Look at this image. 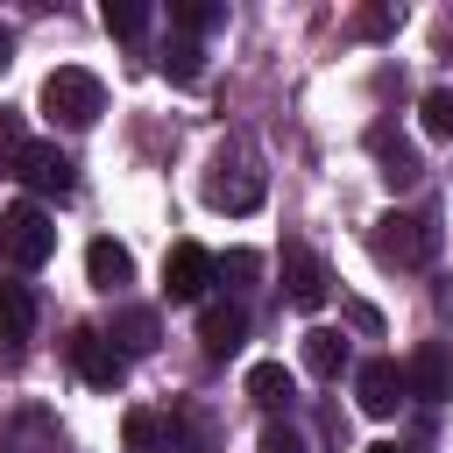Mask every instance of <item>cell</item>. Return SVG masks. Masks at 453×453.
I'll list each match as a JSON object with an SVG mask.
<instances>
[{"label": "cell", "instance_id": "cell-23", "mask_svg": "<svg viewBox=\"0 0 453 453\" xmlns=\"http://www.w3.org/2000/svg\"><path fill=\"white\" fill-rule=\"evenodd\" d=\"M198 42H170V57H163V78H177V85H198Z\"/></svg>", "mask_w": 453, "mask_h": 453}, {"label": "cell", "instance_id": "cell-18", "mask_svg": "<svg viewBox=\"0 0 453 453\" xmlns=\"http://www.w3.org/2000/svg\"><path fill=\"white\" fill-rule=\"evenodd\" d=\"M106 340H120V354H149L156 347V311H120Z\"/></svg>", "mask_w": 453, "mask_h": 453}, {"label": "cell", "instance_id": "cell-16", "mask_svg": "<svg viewBox=\"0 0 453 453\" xmlns=\"http://www.w3.org/2000/svg\"><path fill=\"white\" fill-rule=\"evenodd\" d=\"M28 326H35L28 283H0V340H28Z\"/></svg>", "mask_w": 453, "mask_h": 453}, {"label": "cell", "instance_id": "cell-1", "mask_svg": "<svg viewBox=\"0 0 453 453\" xmlns=\"http://www.w3.org/2000/svg\"><path fill=\"white\" fill-rule=\"evenodd\" d=\"M42 113H50L57 127H92V120L106 113V85H99L85 64H57V71L42 78Z\"/></svg>", "mask_w": 453, "mask_h": 453}, {"label": "cell", "instance_id": "cell-17", "mask_svg": "<svg viewBox=\"0 0 453 453\" xmlns=\"http://www.w3.org/2000/svg\"><path fill=\"white\" fill-rule=\"evenodd\" d=\"M170 21L184 28V42H198V35H212V28L226 21V14H219L212 0H170Z\"/></svg>", "mask_w": 453, "mask_h": 453}, {"label": "cell", "instance_id": "cell-2", "mask_svg": "<svg viewBox=\"0 0 453 453\" xmlns=\"http://www.w3.org/2000/svg\"><path fill=\"white\" fill-rule=\"evenodd\" d=\"M0 255H7L14 269H42V262L57 255V219H50L42 205H7V212H0Z\"/></svg>", "mask_w": 453, "mask_h": 453}, {"label": "cell", "instance_id": "cell-24", "mask_svg": "<svg viewBox=\"0 0 453 453\" xmlns=\"http://www.w3.org/2000/svg\"><path fill=\"white\" fill-rule=\"evenodd\" d=\"M255 453H304V432L269 418V425H262V439H255Z\"/></svg>", "mask_w": 453, "mask_h": 453}, {"label": "cell", "instance_id": "cell-12", "mask_svg": "<svg viewBox=\"0 0 453 453\" xmlns=\"http://www.w3.org/2000/svg\"><path fill=\"white\" fill-rule=\"evenodd\" d=\"M205 205H212V212H255V205H262V177L219 163V177H205Z\"/></svg>", "mask_w": 453, "mask_h": 453}, {"label": "cell", "instance_id": "cell-20", "mask_svg": "<svg viewBox=\"0 0 453 453\" xmlns=\"http://www.w3.org/2000/svg\"><path fill=\"white\" fill-rule=\"evenodd\" d=\"M212 276H226V290H248L262 276V255L255 248H226V255H212Z\"/></svg>", "mask_w": 453, "mask_h": 453}, {"label": "cell", "instance_id": "cell-4", "mask_svg": "<svg viewBox=\"0 0 453 453\" xmlns=\"http://www.w3.org/2000/svg\"><path fill=\"white\" fill-rule=\"evenodd\" d=\"M7 177L14 184H28V191H42V198H71V156L57 149V142H21L14 149V163H7Z\"/></svg>", "mask_w": 453, "mask_h": 453}, {"label": "cell", "instance_id": "cell-11", "mask_svg": "<svg viewBox=\"0 0 453 453\" xmlns=\"http://www.w3.org/2000/svg\"><path fill=\"white\" fill-rule=\"evenodd\" d=\"M368 156L382 163V184H389V191H411V184L425 177V163H418V149H411L403 134H389V127H368Z\"/></svg>", "mask_w": 453, "mask_h": 453}, {"label": "cell", "instance_id": "cell-15", "mask_svg": "<svg viewBox=\"0 0 453 453\" xmlns=\"http://www.w3.org/2000/svg\"><path fill=\"white\" fill-rule=\"evenodd\" d=\"M248 396H255L262 411H283V403L297 396V375H290L283 361H255V368H248Z\"/></svg>", "mask_w": 453, "mask_h": 453}, {"label": "cell", "instance_id": "cell-19", "mask_svg": "<svg viewBox=\"0 0 453 453\" xmlns=\"http://www.w3.org/2000/svg\"><path fill=\"white\" fill-rule=\"evenodd\" d=\"M99 21H106V35L134 42V35L149 28V7H142V0H106V7H99Z\"/></svg>", "mask_w": 453, "mask_h": 453}, {"label": "cell", "instance_id": "cell-22", "mask_svg": "<svg viewBox=\"0 0 453 453\" xmlns=\"http://www.w3.org/2000/svg\"><path fill=\"white\" fill-rule=\"evenodd\" d=\"M418 120H425V134H432V142H453V92H446V85H439V92H425Z\"/></svg>", "mask_w": 453, "mask_h": 453}, {"label": "cell", "instance_id": "cell-3", "mask_svg": "<svg viewBox=\"0 0 453 453\" xmlns=\"http://www.w3.org/2000/svg\"><path fill=\"white\" fill-rule=\"evenodd\" d=\"M368 248H375V262L411 269V262H425V255L439 248V226H432L425 212H382V219H375V234H368Z\"/></svg>", "mask_w": 453, "mask_h": 453}, {"label": "cell", "instance_id": "cell-26", "mask_svg": "<svg viewBox=\"0 0 453 453\" xmlns=\"http://www.w3.org/2000/svg\"><path fill=\"white\" fill-rule=\"evenodd\" d=\"M14 149H21V120H14V113H0V170L14 163Z\"/></svg>", "mask_w": 453, "mask_h": 453}, {"label": "cell", "instance_id": "cell-7", "mask_svg": "<svg viewBox=\"0 0 453 453\" xmlns=\"http://www.w3.org/2000/svg\"><path fill=\"white\" fill-rule=\"evenodd\" d=\"M198 340H205L212 361H226V354L248 340V311H241V297H205V304H198Z\"/></svg>", "mask_w": 453, "mask_h": 453}, {"label": "cell", "instance_id": "cell-28", "mask_svg": "<svg viewBox=\"0 0 453 453\" xmlns=\"http://www.w3.org/2000/svg\"><path fill=\"white\" fill-rule=\"evenodd\" d=\"M7 50H14V35H7V28H0V71H7Z\"/></svg>", "mask_w": 453, "mask_h": 453}, {"label": "cell", "instance_id": "cell-5", "mask_svg": "<svg viewBox=\"0 0 453 453\" xmlns=\"http://www.w3.org/2000/svg\"><path fill=\"white\" fill-rule=\"evenodd\" d=\"M205 283H212V255L198 241H177L163 255V297L170 304H205Z\"/></svg>", "mask_w": 453, "mask_h": 453}, {"label": "cell", "instance_id": "cell-9", "mask_svg": "<svg viewBox=\"0 0 453 453\" xmlns=\"http://www.w3.org/2000/svg\"><path fill=\"white\" fill-rule=\"evenodd\" d=\"M326 290H333L326 262H319L311 248H283V297H290L297 311H319V304H326Z\"/></svg>", "mask_w": 453, "mask_h": 453}, {"label": "cell", "instance_id": "cell-14", "mask_svg": "<svg viewBox=\"0 0 453 453\" xmlns=\"http://www.w3.org/2000/svg\"><path fill=\"white\" fill-rule=\"evenodd\" d=\"M304 368H311L319 382H340V368H347V333L311 326V333H304Z\"/></svg>", "mask_w": 453, "mask_h": 453}, {"label": "cell", "instance_id": "cell-8", "mask_svg": "<svg viewBox=\"0 0 453 453\" xmlns=\"http://www.w3.org/2000/svg\"><path fill=\"white\" fill-rule=\"evenodd\" d=\"M403 396H411V389H403V368H396V361H361V368H354V403H361L368 418H396Z\"/></svg>", "mask_w": 453, "mask_h": 453}, {"label": "cell", "instance_id": "cell-29", "mask_svg": "<svg viewBox=\"0 0 453 453\" xmlns=\"http://www.w3.org/2000/svg\"><path fill=\"white\" fill-rule=\"evenodd\" d=\"M361 453H396V446H389V439H382V446H361Z\"/></svg>", "mask_w": 453, "mask_h": 453}, {"label": "cell", "instance_id": "cell-21", "mask_svg": "<svg viewBox=\"0 0 453 453\" xmlns=\"http://www.w3.org/2000/svg\"><path fill=\"white\" fill-rule=\"evenodd\" d=\"M163 446V418L156 411H127V425H120V453H156Z\"/></svg>", "mask_w": 453, "mask_h": 453}, {"label": "cell", "instance_id": "cell-10", "mask_svg": "<svg viewBox=\"0 0 453 453\" xmlns=\"http://www.w3.org/2000/svg\"><path fill=\"white\" fill-rule=\"evenodd\" d=\"M403 389L425 396V403H446V396H453V354H446L439 340H425V347L403 361Z\"/></svg>", "mask_w": 453, "mask_h": 453}, {"label": "cell", "instance_id": "cell-27", "mask_svg": "<svg viewBox=\"0 0 453 453\" xmlns=\"http://www.w3.org/2000/svg\"><path fill=\"white\" fill-rule=\"evenodd\" d=\"M347 319H354L361 333H382V311H375V304H347Z\"/></svg>", "mask_w": 453, "mask_h": 453}, {"label": "cell", "instance_id": "cell-13", "mask_svg": "<svg viewBox=\"0 0 453 453\" xmlns=\"http://www.w3.org/2000/svg\"><path fill=\"white\" fill-rule=\"evenodd\" d=\"M85 276H92V290H127L134 283V255L120 241H92L85 248Z\"/></svg>", "mask_w": 453, "mask_h": 453}, {"label": "cell", "instance_id": "cell-25", "mask_svg": "<svg viewBox=\"0 0 453 453\" xmlns=\"http://www.w3.org/2000/svg\"><path fill=\"white\" fill-rule=\"evenodd\" d=\"M396 21H403V14H389V7H368V14H361V21H354V28H361V35H389V28H396Z\"/></svg>", "mask_w": 453, "mask_h": 453}, {"label": "cell", "instance_id": "cell-6", "mask_svg": "<svg viewBox=\"0 0 453 453\" xmlns=\"http://www.w3.org/2000/svg\"><path fill=\"white\" fill-rule=\"evenodd\" d=\"M71 368H78L92 389H113V382L127 375V354H120L99 326H78V333H71Z\"/></svg>", "mask_w": 453, "mask_h": 453}]
</instances>
